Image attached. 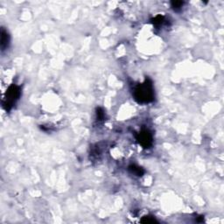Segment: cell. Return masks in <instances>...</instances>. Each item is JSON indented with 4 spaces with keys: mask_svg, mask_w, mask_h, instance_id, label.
I'll use <instances>...</instances> for the list:
<instances>
[{
    "mask_svg": "<svg viewBox=\"0 0 224 224\" xmlns=\"http://www.w3.org/2000/svg\"><path fill=\"white\" fill-rule=\"evenodd\" d=\"M134 97L135 100L139 103H148L153 101L154 90L150 79H146L143 83L136 87L134 91Z\"/></svg>",
    "mask_w": 224,
    "mask_h": 224,
    "instance_id": "obj_1",
    "label": "cell"
},
{
    "mask_svg": "<svg viewBox=\"0 0 224 224\" xmlns=\"http://www.w3.org/2000/svg\"><path fill=\"white\" fill-rule=\"evenodd\" d=\"M20 88L15 84L11 85L8 89V90L6 92V103H5V106H6V109H9L12 108V106L13 105V103H15V102L18 100L19 97H20Z\"/></svg>",
    "mask_w": 224,
    "mask_h": 224,
    "instance_id": "obj_2",
    "label": "cell"
},
{
    "mask_svg": "<svg viewBox=\"0 0 224 224\" xmlns=\"http://www.w3.org/2000/svg\"><path fill=\"white\" fill-rule=\"evenodd\" d=\"M137 140L144 148H149L152 145V136L148 130H143L137 135Z\"/></svg>",
    "mask_w": 224,
    "mask_h": 224,
    "instance_id": "obj_3",
    "label": "cell"
},
{
    "mask_svg": "<svg viewBox=\"0 0 224 224\" xmlns=\"http://www.w3.org/2000/svg\"><path fill=\"white\" fill-rule=\"evenodd\" d=\"M1 48L2 50H5V49L8 47V44H9V35L8 33L6 32L4 29H2V32H1Z\"/></svg>",
    "mask_w": 224,
    "mask_h": 224,
    "instance_id": "obj_4",
    "label": "cell"
},
{
    "mask_svg": "<svg viewBox=\"0 0 224 224\" xmlns=\"http://www.w3.org/2000/svg\"><path fill=\"white\" fill-rule=\"evenodd\" d=\"M129 170H130L133 174H135V175L137 176H142L144 174V173H145V171H144L143 168H141L139 166H137V165H131V166L129 167Z\"/></svg>",
    "mask_w": 224,
    "mask_h": 224,
    "instance_id": "obj_5",
    "label": "cell"
},
{
    "mask_svg": "<svg viewBox=\"0 0 224 224\" xmlns=\"http://www.w3.org/2000/svg\"><path fill=\"white\" fill-rule=\"evenodd\" d=\"M143 223H154V222H158V221L154 217L152 216H145L141 219L140 221Z\"/></svg>",
    "mask_w": 224,
    "mask_h": 224,
    "instance_id": "obj_6",
    "label": "cell"
},
{
    "mask_svg": "<svg viewBox=\"0 0 224 224\" xmlns=\"http://www.w3.org/2000/svg\"><path fill=\"white\" fill-rule=\"evenodd\" d=\"M164 20V17L163 16H157L156 18H154L152 19V23L155 25H161L163 23Z\"/></svg>",
    "mask_w": 224,
    "mask_h": 224,
    "instance_id": "obj_7",
    "label": "cell"
},
{
    "mask_svg": "<svg viewBox=\"0 0 224 224\" xmlns=\"http://www.w3.org/2000/svg\"><path fill=\"white\" fill-rule=\"evenodd\" d=\"M171 4H172V7H173L174 9H180L183 6L184 3L182 1H173Z\"/></svg>",
    "mask_w": 224,
    "mask_h": 224,
    "instance_id": "obj_8",
    "label": "cell"
},
{
    "mask_svg": "<svg viewBox=\"0 0 224 224\" xmlns=\"http://www.w3.org/2000/svg\"><path fill=\"white\" fill-rule=\"evenodd\" d=\"M97 117L99 118V120H103V117H104V112H103V109H101V108H99V109H97Z\"/></svg>",
    "mask_w": 224,
    "mask_h": 224,
    "instance_id": "obj_9",
    "label": "cell"
}]
</instances>
